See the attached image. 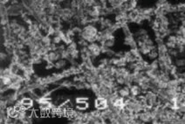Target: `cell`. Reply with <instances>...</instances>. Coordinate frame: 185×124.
I'll return each instance as SVG.
<instances>
[{"label":"cell","mask_w":185,"mask_h":124,"mask_svg":"<svg viewBox=\"0 0 185 124\" xmlns=\"http://www.w3.org/2000/svg\"><path fill=\"white\" fill-rule=\"evenodd\" d=\"M108 107V100L104 96H99L95 100V108L98 110H104Z\"/></svg>","instance_id":"1"},{"label":"cell","mask_w":185,"mask_h":124,"mask_svg":"<svg viewBox=\"0 0 185 124\" xmlns=\"http://www.w3.org/2000/svg\"><path fill=\"white\" fill-rule=\"evenodd\" d=\"M88 50L91 53V56H94V57L99 56L100 53L101 52V47L95 43H91L88 45Z\"/></svg>","instance_id":"2"},{"label":"cell","mask_w":185,"mask_h":124,"mask_svg":"<svg viewBox=\"0 0 185 124\" xmlns=\"http://www.w3.org/2000/svg\"><path fill=\"white\" fill-rule=\"evenodd\" d=\"M166 45L170 49H176L177 45V35H170L166 41Z\"/></svg>","instance_id":"3"},{"label":"cell","mask_w":185,"mask_h":124,"mask_svg":"<svg viewBox=\"0 0 185 124\" xmlns=\"http://www.w3.org/2000/svg\"><path fill=\"white\" fill-rule=\"evenodd\" d=\"M142 92L141 90V88L140 87L139 84H134V85H131L130 87V93H131V96H139L141 95V93Z\"/></svg>","instance_id":"4"},{"label":"cell","mask_w":185,"mask_h":124,"mask_svg":"<svg viewBox=\"0 0 185 124\" xmlns=\"http://www.w3.org/2000/svg\"><path fill=\"white\" fill-rule=\"evenodd\" d=\"M157 51H158L159 56H162V55H166V54H168V52H169V48L167 47L166 44L160 43V44H158Z\"/></svg>","instance_id":"5"},{"label":"cell","mask_w":185,"mask_h":124,"mask_svg":"<svg viewBox=\"0 0 185 124\" xmlns=\"http://www.w3.org/2000/svg\"><path fill=\"white\" fill-rule=\"evenodd\" d=\"M118 94H119V96H122V97L127 98V97L131 95V93H130V87L125 86L123 88L120 89L118 90Z\"/></svg>","instance_id":"6"},{"label":"cell","mask_w":185,"mask_h":124,"mask_svg":"<svg viewBox=\"0 0 185 124\" xmlns=\"http://www.w3.org/2000/svg\"><path fill=\"white\" fill-rule=\"evenodd\" d=\"M6 113L8 115V116L13 118V119H17L18 115H19V112L17 111V109H15V107H9L6 110Z\"/></svg>","instance_id":"7"},{"label":"cell","mask_w":185,"mask_h":124,"mask_svg":"<svg viewBox=\"0 0 185 124\" xmlns=\"http://www.w3.org/2000/svg\"><path fill=\"white\" fill-rule=\"evenodd\" d=\"M20 103L25 106V108L26 109H30V108H32L33 106V100L32 98H29V97H24V98H22L21 101H20Z\"/></svg>","instance_id":"8"},{"label":"cell","mask_w":185,"mask_h":124,"mask_svg":"<svg viewBox=\"0 0 185 124\" xmlns=\"http://www.w3.org/2000/svg\"><path fill=\"white\" fill-rule=\"evenodd\" d=\"M158 57H159V53H158V51L155 49V47L153 48V49L151 50V51L148 54V57L149 59H151V60H155V59H156Z\"/></svg>","instance_id":"9"},{"label":"cell","mask_w":185,"mask_h":124,"mask_svg":"<svg viewBox=\"0 0 185 124\" xmlns=\"http://www.w3.org/2000/svg\"><path fill=\"white\" fill-rule=\"evenodd\" d=\"M87 107H88V103L87 102L77 103V109L79 110H85L86 109H87Z\"/></svg>","instance_id":"10"},{"label":"cell","mask_w":185,"mask_h":124,"mask_svg":"<svg viewBox=\"0 0 185 124\" xmlns=\"http://www.w3.org/2000/svg\"><path fill=\"white\" fill-rule=\"evenodd\" d=\"M176 66L177 68H183L185 66V59H177L176 60Z\"/></svg>","instance_id":"11"},{"label":"cell","mask_w":185,"mask_h":124,"mask_svg":"<svg viewBox=\"0 0 185 124\" xmlns=\"http://www.w3.org/2000/svg\"><path fill=\"white\" fill-rule=\"evenodd\" d=\"M65 61H64V60L58 61V62L55 63V67L58 68V69H60V68H61L63 66H65Z\"/></svg>","instance_id":"12"},{"label":"cell","mask_w":185,"mask_h":124,"mask_svg":"<svg viewBox=\"0 0 185 124\" xmlns=\"http://www.w3.org/2000/svg\"><path fill=\"white\" fill-rule=\"evenodd\" d=\"M87 100V98H80V97H79V98H77V99H76V102H77V103H80V102H86Z\"/></svg>","instance_id":"13"},{"label":"cell","mask_w":185,"mask_h":124,"mask_svg":"<svg viewBox=\"0 0 185 124\" xmlns=\"http://www.w3.org/2000/svg\"><path fill=\"white\" fill-rule=\"evenodd\" d=\"M7 1H8V0H2V3H4V2H5V3H6V2H7Z\"/></svg>","instance_id":"14"}]
</instances>
